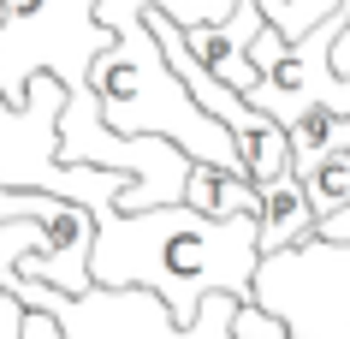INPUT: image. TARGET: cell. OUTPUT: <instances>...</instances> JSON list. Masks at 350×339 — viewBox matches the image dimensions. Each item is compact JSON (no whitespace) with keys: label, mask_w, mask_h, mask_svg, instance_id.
Masks as SVG:
<instances>
[{"label":"cell","mask_w":350,"mask_h":339,"mask_svg":"<svg viewBox=\"0 0 350 339\" xmlns=\"http://www.w3.org/2000/svg\"><path fill=\"white\" fill-rule=\"evenodd\" d=\"M95 244H90V280L95 292H131L143 286L166 303L172 334L196 327L208 292L250 303L256 286V214H196L190 203L119 214L113 203H95Z\"/></svg>","instance_id":"cell-1"},{"label":"cell","mask_w":350,"mask_h":339,"mask_svg":"<svg viewBox=\"0 0 350 339\" xmlns=\"http://www.w3.org/2000/svg\"><path fill=\"white\" fill-rule=\"evenodd\" d=\"M24 250H36V221H0V274L18 262Z\"/></svg>","instance_id":"cell-9"},{"label":"cell","mask_w":350,"mask_h":339,"mask_svg":"<svg viewBox=\"0 0 350 339\" xmlns=\"http://www.w3.org/2000/svg\"><path fill=\"white\" fill-rule=\"evenodd\" d=\"M261 24H267L261 0H238L220 24H196V30H185V48H190V60H196L208 77H220L226 90L250 95L261 84L256 66H250V36H256Z\"/></svg>","instance_id":"cell-3"},{"label":"cell","mask_w":350,"mask_h":339,"mask_svg":"<svg viewBox=\"0 0 350 339\" xmlns=\"http://www.w3.org/2000/svg\"><path fill=\"white\" fill-rule=\"evenodd\" d=\"M18 339H72V327H66V316H54V310H24Z\"/></svg>","instance_id":"cell-10"},{"label":"cell","mask_w":350,"mask_h":339,"mask_svg":"<svg viewBox=\"0 0 350 339\" xmlns=\"http://www.w3.org/2000/svg\"><path fill=\"white\" fill-rule=\"evenodd\" d=\"M143 6L148 0H95V24L113 30V42L90 60V95H95V108H101V119H107V131L166 137L190 161L243 173L232 131L214 113H202L190 101V90L161 60V48H154V36H148V24H143Z\"/></svg>","instance_id":"cell-2"},{"label":"cell","mask_w":350,"mask_h":339,"mask_svg":"<svg viewBox=\"0 0 350 339\" xmlns=\"http://www.w3.org/2000/svg\"><path fill=\"white\" fill-rule=\"evenodd\" d=\"M226 334L232 339H291V327H285L279 316H267L261 303H238L232 321H226Z\"/></svg>","instance_id":"cell-7"},{"label":"cell","mask_w":350,"mask_h":339,"mask_svg":"<svg viewBox=\"0 0 350 339\" xmlns=\"http://www.w3.org/2000/svg\"><path fill=\"white\" fill-rule=\"evenodd\" d=\"M185 203L196 208V214H256V185H250L243 173H226V167H208V161H190Z\"/></svg>","instance_id":"cell-5"},{"label":"cell","mask_w":350,"mask_h":339,"mask_svg":"<svg viewBox=\"0 0 350 339\" xmlns=\"http://www.w3.org/2000/svg\"><path fill=\"white\" fill-rule=\"evenodd\" d=\"M285 48H291V42L279 36L273 24H261L256 36H250V66H256V77H267V72H273L279 60H285Z\"/></svg>","instance_id":"cell-8"},{"label":"cell","mask_w":350,"mask_h":339,"mask_svg":"<svg viewBox=\"0 0 350 339\" xmlns=\"http://www.w3.org/2000/svg\"><path fill=\"white\" fill-rule=\"evenodd\" d=\"M297 179H303V197H309L314 221H327V214L350 208V143H332V149H321L309 167L297 173Z\"/></svg>","instance_id":"cell-6"},{"label":"cell","mask_w":350,"mask_h":339,"mask_svg":"<svg viewBox=\"0 0 350 339\" xmlns=\"http://www.w3.org/2000/svg\"><path fill=\"white\" fill-rule=\"evenodd\" d=\"M309 232H314V208L303 197V179L297 173H279L267 185H256V244H261V256L303 244Z\"/></svg>","instance_id":"cell-4"}]
</instances>
